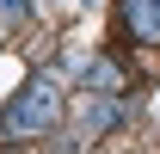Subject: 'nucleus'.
Returning a JSON list of instances; mask_svg holds the SVG:
<instances>
[{"label": "nucleus", "instance_id": "nucleus-1", "mask_svg": "<svg viewBox=\"0 0 160 154\" xmlns=\"http://www.w3.org/2000/svg\"><path fill=\"white\" fill-rule=\"evenodd\" d=\"M56 117H62V86L49 74H37L12 105H6V130L12 136H43V130H56Z\"/></svg>", "mask_w": 160, "mask_h": 154}, {"label": "nucleus", "instance_id": "nucleus-2", "mask_svg": "<svg viewBox=\"0 0 160 154\" xmlns=\"http://www.w3.org/2000/svg\"><path fill=\"white\" fill-rule=\"evenodd\" d=\"M123 31L136 43H160V0H123Z\"/></svg>", "mask_w": 160, "mask_h": 154}, {"label": "nucleus", "instance_id": "nucleus-3", "mask_svg": "<svg viewBox=\"0 0 160 154\" xmlns=\"http://www.w3.org/2000/svg\"><path fill=\"white\" fill-rule=\"evenodd\" d=\"M25 13V0H0V19H19Z\"/></svg>", "mask_w": 160, "mask_h": 154}]
</instances>
